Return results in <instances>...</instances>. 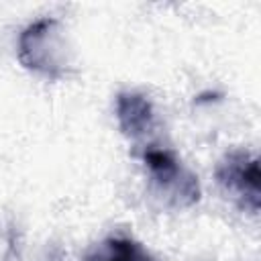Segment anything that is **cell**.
Listing matches in <instances>:
<instances>
[{
  "instance_id": "6da1fadb",
  "label": "cell",
  "mask_w": 261,
  "mask_h": 261,
  "mask_svg": "<svg viewBox=\"0 0 261 261\" xmlns=\"http://www.w3.org/2000/svg\"><path fill=\"white\" fill-rule=\"evenodd\" d=\"M18 59L29 69L57 75L65 67V43L59 20L41 18L29 24L18 39Z\"/></svg>"
},
{
  "instance_id": "5b68a950",
  "label": "cell",
  "mask_w": 261,
  "mask_h": 261,
  "mask_svg": "<svg viewBox=\"0 0 261 261\" xmlns=\"http://www.w3.org/2000/svg\"><path fill=\"white\" fill-rule=\"evenodd\" d=\"M139 255L137 243L128 239H106L86 257V261H137Z\"/></svg>"
},
{
  "instance_id": "3957f363",
  "label": "cell",
  "mask_w": 261,
  "mask_h": 261,
  "mask_svg": "<svg viewBox=\"0 0 261 261\" xmlns=\"http://www.w3.org/2000/svg\"><path fill=\"white\" fill-rule=\"evenodd\" d=\"M143 161L161 188L173 190V196L179 204H194L200 200V186L196 175L186 171L169 151L147 149L143 153Z\"/></svg>"
},
{
  "instance_id": "7a4b0ae2",
  "label": "cell",
  "mask_w": 261,
  "mask_h": 261,
  "mask_svg": "<svg viewBox=\"0 0 261 261\" xmlns=\"http://www.w3.org/2000/svg\"><path fill=\"white\" fill-rule=\"evenodd\" d=\"M216 177L224 190L234 192L253 210H259L261 173H259V159L257 157H251L243 151L230 153L220 161V165L216 169Z\"/></svg>"
},
{
  "instance_id": "8992f818",
  "label": "cell",
  "mask_w": 261,
  "mask_h": 261,
  "mask_svg": "<svg viewBox=\"0 0 261 261\" xmlns=\"http://www.w3.org/2000/svg\"><path fill=\"white\" fill-rule=\"evenodd\" d=\"M137 261H151V259H149V257H145V255H143V253H141V255H139V257H137Z\"/></svg>"
},
{
  "instance_id": "277c9868",
  "label": "cell",
  "mask_w": 261,
  "mask_h": 261,
  "mask_svg": "<svg viewBox=\"0 0 261 261\" xmlns=\"http://www.w3.org/2000/svg\"><path fill=\"white\" fill-rule=\"evenodd\" d=\"M116 118L126 137H141L153 124V106L139 92H122L116 98Z\"/></svg>"
}]
</instances>
